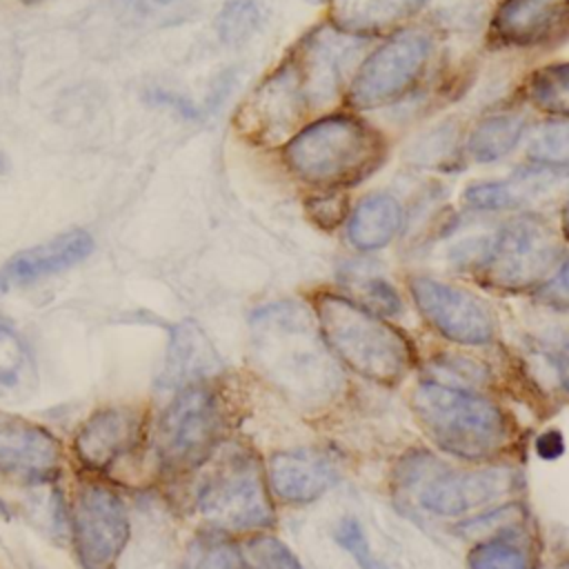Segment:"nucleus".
Listing matches in <instances>:
<instances>
[{
    "label": "nucleus",
    "mask_w": 569,
    "mask_h": 569,
    "mask_svg": "<svg viewBox=\"0 0 569 569\" xmlns=\"http://www.w3.org/2000/svg\"><path fill=\"white\" fill-rule=\"evenodd\" d=\"M249 331L251 362L282 398L305 411L336 400L342 371L316 313L298 302H273L251 316Z\"/></svg>",
    "instance_id": "nucleus-1"
},
{
    "label": "nucleus",
    "mask_w": 569,
    "mask_h": 569,
    "mask_svg": "<svg viewBox=\"0 0 569 569\" xmlns=\"http://www.w3.org/2000/svg\"><path fill=\"white\" fill-rule=\"evenodd\" d=\"M565 238L542 213H513L493 231L451 247L449 260L478 284L500 293H533L565 256Z\"/></svg>",
    "instance_id": "nucleus-2"
},
{
    "label": "nucleus",
    "mask_w": 569,
    "mask_h": 569,
    "mask_svg": "<svg viewBox=\"0 0 569 569\" xmlns=\"http://www.w3.org/2000/svg\"><path fill=\"white\" fill-rule=\"evenodd\" d=\"M387 156L385 133L353 113L316 118L282 151L287 169L316 191H347L371 178Z\"/></svg>",
    "instance_id": "nucleus-3"
},
{
    "label": "nucleus",
    "mask_w": 569,
    "mask_h": 569,
    "mask_svg": "<svg viewBox=\"0 0 569 569\" xmlns=\"http://www.w3.org/2000/svg\"><path fill=\"white\" fill-rule=\"evenodd\" d=\"M411 409L427 438L462 460H487L513 440L509 413L476 389L425 378L413 387Z\"/></svg>",
    "instance_id": "nucleus-4"
},
{
    "label": "nucleus",
    "mask_w": 569,
    "mask_h": 569,
    "mask_svg": "<svg viewBox=\"0 0 569 569\" xmlns=\"http://www.w3.org/2000/svg\"><path fill=\"white\" fill-rule=\"evenodd\" d=\"M313 313L325 342L353 373L393 387L413 369L416 349L411 340L360 302L340 293L320 291L313 298Z\"/></svg>",
    "instance_id": "nucleus-5"
},
{
    "label": "nucleus",
    "mask_w": 569,
    "mask_h": 569,
    "mask_svg": "<svg viewBox=\"0 0 569 569\" xmlns=\"http://www.w3.org/2000/svg\"><path fill=\"white\" fill-rule=\"evenodd\" d=\"M196 511L220 533H258L276 522L271 487L260 458L240 442H224L204 465L193 496Z\"/></svg>",
    "instance_id": "nucleus-6"
},
{
    "label": "nucleus",
    "mask_w": 569,
    "mask_h": 569,
    "mask_svg": "<svg viewBox=\"0 0 569 569\" xmlns=\"http://www.w3.org/2000/svg\"><path fill=\"white\" fill-rule=\"evenodd\" d=\"M440 49V36L429 24L393 31L360 60L345 91L347 107L369 111L407 100L427 87Z\"/></svg>",
    "instance_id": "nucleus-7"
},
{
    "label": "nucleus",
    "mask_w": 569,
    "mask_h": 569,
    "mask_svg": "<svg viewBox=\"0 0 569 569\" xmlns=\"http://www.w3.org/2000/svg\"><path fill=\"white\" fill-rule=\"evenodd\" d=\"M229 407L220 389L209 382L180 387L156 427V458L164 476L182 478L202 469L224 445Z\"/></svg>",
    "instance_id": "nucleus-8"
},
{
    "label": "nucleus",
    "mask_w": 569,
    "mask_h": 569,
    "mask_svg": "<svg viewBox=\"0 0 569 569\" xmlns=\"http://www.w3.org/2000/svg\"><path fill=\"white\" fill-rule=\"evenodd\" d=\"M518 476L511 467H476V469H429L418 458H409L398 469L396 487L409 493L416 505L440 518L471 513L509 496Z\"/></svg>",
    "instance_id": "nucleus-9"
},
{
    "label": "nucleus",
    "mask_w": 569,
    "mask_h": 569,
    "mask_svg": "<svg viewBox=\"0 0 569 569\" xmlns=\"http://www.w3.org/2000/svg\"><path fill=\"white\" fill-rule=\"evenodd\" d=\"M318 109L300 58L289 56L253 89L236 113L238 131L256 144H276L291 138V131Z\"/></svg>",
    "instance_id": "nucleus-10"
},
{
    "label": "nucleus",
    "mask_w": 569,
    "mask_h": 569,
    "mask_svg": "<svg viewBox=\"0 0 569 569\" xmlns=\"http://www.w3.org/2000/svg\"><path fill=\"white\" fill-rule=\"evenodd\" d=\"M131 522L122 496L102 478L78 482L71 505V538L82 569H116Z\"/></svg>",
    "instance_id": "nucleus-11"
},
{
    "label": "nucleus",
    "mask_w": 569,
    "mask_h": 569,
    "mask_svg": "<svg viewBox=\"0 0 569 569\" xmlns=\"http://www.w3.org/2000/svg\"><path fill=\"white\" fill-rule=\"evenodd\" d=\"M411 302L438 336L460 347H485L498 336V316L478 293L453 282L413 273L407 280Z\"/></svg>",
    "instance_id": "nucleus-12"
},
{
    "label": "nucleus",
    "mask_w": 569,
    "mask_h": 569,
    "mask_svg": "<svg viewBox=\"0 0 569 569\" xmlns=\"http://www.w3.org/2000/svg\"><path fill=\"white\" fill-rule=\"evenodd\" d=\"M569 198V169L522 164L507 178L469 182L462 202L476 213H540V207Z\"/></svg>",
    "instance_id": "nucleus-13"
},
{
    "label": "nucleus",
    "mask_w": 569,
    "mask_h": 569,
    "mask_svg": "<svg viewBox=\"0 0 569 569\" xmlns=\"http://www.w3.org/2000/svg\"><path fill=\"white\" fill-rule=\"evenodd\" d=\"M62 462V445L47 427L0 411V478L20 487L53 485Z\"/></svg>",
    "instance_id": "nucleus-14"
},
{
    "label": "nucleus",
    "mask_w": 569,
    "mask_h": 569,
    "mask_svg": "<svg viewBox=\"0 0 569 569\" xmlns=\"http://www.w3.org/2000/svg\"><path fill=\"white\" fill-rule=\"evenodd\" d=\"M569 38V0H500L487 24L491 49H553Z\"/></svg>",
    "instance_id": "nucleus-15"
},
{
    "label": "nucleus",
    "mask_w": 569,
    "mask_h": 569,
    "mask_svg": "<svg viewBox=\"0 0 569 569\" xmlns=\"http://www.w3.org/2000/svg\"><path fill=\"white\" fill-rule=\"evenodd\" d=\"M144 436V413L138 407L118 405L93 411L73 436L80 465L100 476L131 456Z\"/></svg>",
    "instance_id": "nucleus-16"
},
{
    "label": "nucleus",
    "mask_w": 569,
    "mask_h": 569,
    "mask_svg": "<svg viewBox=\"0 0 569 569\" xmlns=\"http://www.w3.org/2000/svg\"><path fill=\"white\" fill-rule=\"evenodd\" d=\"M342 476V460L325 447H298L271 456L267 478L271 493L287 505H309Z\"/></svg>",
    "instance_id": "nucleus-17"
},
{
    "label": "nucleus",
    "mask_w": 569,
    "mask_h": 569,
    "mask_svg": "<svg viewBox=\"0 0 569 569\" xmlns=\"http://www.w3.org/2000/svg\"><path fill=\"white\" fill-rule=\"evenodd\" d=\"M93 251V238L82 229H71L47 242L29 247L0 267V296L33 284L53 273L67 271Z\"/></svg>",
    "instance_id": "nucleus-18"
},
{
    "label": "nucleus",
    "mask_w": 569,
    "mask_h": 569,
    "mask_svg": "<svg viewBox=\"0 0 569 569\" xmlns=\"http://www.w3.org/2000/svg\"><path fill=\"white\" fill-rule=\"evenodd\" d=\"M329 22L365 40L387 38L420 18L429 0H327Z\"/></svg>",
    "instance_id": "nucleus-19"
},
{
    "label": "nucleus",
    "mask_w": 569,
    "mask_h": 569,
    "mask_svg": "<svg viewBox=\"0 0 569 569\" xmlns=\"http://www.w3.org/2000/svg\"><path fill=\"white\" fill-rule=\"evenodd\" d=\"M220 369V358L196 322H180L171 329L167 360L158 378L160 387L180 389L209 380Z\"/></svg>",
    "instance_id": "nucleus-20"
},
{
    "label": "nucleus",
    "mask_w": 569,
    "mask_h": 569,
    "mask_svg": "<svg viewBox=\"0 0 569 569\" xmlns=\"http://www.w3.org/2000/svg\"><path fill=\"white\" fill-rule=\"evenodd\" d=\"M531 124L529 113L516 107L485 113L467 131L462 153L478 164H493L525 142Z\"/></svg>",
    "instance_id": "nucleus-21"
},
{
    "label": "nucleus",
    "mask_w": 569,
    "mask_h": 569,
    "mask_svg": "<svg viewBox=\"0 0 569 569\" xmlns=\"http://www.w3.org/2000/svg\"><path fill=\"white\" fill-rule=\"evenodd\" d=\"M405 227L400 200L387 191L367 193L347 218V238L358 251H378L396 240Z\"/></svg>",
    "instance_id": "nucleus-22"
},
{
    "label": "nucleus",
    "mask_w": 569,
    "mask_h": 569,
    "mask_svg": "<svg viewBox=\"0 0 569 569\" xmlns=\"http://www.w3.org/2000/svg\"><path fill=\"white\" fill-rule=\"evenodd\" d=\"M520 98L536 113L569 120V60L533 67L522 80Z\"/></svg>",
    "instance_id": "nucleus-23"
},
{
    "label": "nucleus",
    "mask_w": 569,
    "mask_h": 569,
    "mask_svg": "<svg viewBox=\"0 0 569 569\" xmlns=\"http://www.w3.org/2000/svg\"><path fill=\"white\" fill-rule=\"evenodd\" d=\"M536 549L520 525L478 540L469 556V569H536Z\"/></svg>",
    "instance_id": "nucleus-24"
},
{
    "label": "nucleus",
    "mask_w": 569,
    "mask_h": 569,
    "mask_svg": "<svg viewBox=\"0 0 569 569\" xmlns=\"http://www.w3.org/2000/svg\"><path fill=\"white\" fill-rule=\"evenodd\" d=\"M36 387V365L24 340L0 322V398H24Z\"/></svg>",
    "instance_id": "nucleus-25"
},
{
    "label": "nucleus",
    "mask_w": 569,
    "mask_h": 569,
    "mask_svg": "<svg viewBox=\"0 0 569 569\" xmlns=\"http://www.w3.org/2000/svg\"><path fill=\"white\" fill-rule=\"evenodd\" d=\"M525 158L531 164L569 169V120L545 118L533 122L525 138Z\"/></svg>",
    "instance_id": "nucleus-26"
},
{
    "label": "nucleus",
    "mask_w": 569,
    "mask_h": 569,
    "mask_svg": "<svg viewBox=\"0 0 569 569\" xmlns=\"http://www.w3.org/2000/svg\"><path fill=\"white\" fill-rule=\"evenodd\" d=\"M189 569H249L240 542H233L227 533L213 531L198 538L189 549Z\"/></svg>",
    "instance_id": "nucleus-27"
},
{
    "label": "nucleus",
    "mask_w": 569,
    "mask_h": 569,
    "mask_svg": "<svg viewBox=\"0 0 569 569\" xmlns=\"http://www.w3.org/2000/svg\"><path fill=\"white\" fill-rule=\"evenodd\" d=\"M260 18L262 11L258 0H229L216 18V31L220 42L229 47L247 42L258 31Z\"/></svg>",
    "instance_id": "nucleus-28"
},
{
    "label": "nucleus",
    "mask_w": 569,
    "mask_h": 569,
    "mask_svg": "<svg viewBox=\"0 0 569 569\" xmlns=\"http://www.w3.org/2000/svg\"><path fill=\"white\" fill-rule=\"evenodd\" d=\"M116 4L133 22L164 27L187 20L198 0H116Z\"/></svg>",
    "instance_id": "nucleus-29"
},
{
    "label": "nucleus",
    "mask_w": 569,
    "mask_h": 569,
    "mask_svg": "<svg viewBox=\"0 0 569 569\" xmlns=\"http://www.w3.org/2000/svg\"><path fill=\"white\" fill-rule=\"evenodd\" d=\"M240 551L249 569H302L296 553L280 538L262 531L244 538Z\"/></svg>",
    "instance_id": "nucleus-30"
},
{
    "label": "nucleus",
    "mask_w": 569,
    "mask_h": 569,
    "mask_svg": "<svg viewBox=\"0 0 569 569\" xmlns=\"http://www.w3.org/2000/svg\"><path fill=\"white\" fill-rule=\"evenodd\" d=\"M356 291H358L356 302H360L362 307H367L369 311L382 318H396L405 309L398 289L382 276H376V273L360 276L356 282Z\"/></svg>",
    "instance_id": "nucleus-31"
},
{
    "label": "nucleus",
    "mask_w": 569,
    "mask_h": 569,
    "mask_svg": "<svg viewBox=\"0 0 569 569\" xmlns=\"http://www.w3.org/2000/svg\"><path fill=\"white\" fill-rule=\"evenodd\" d=\"M522 507L516 505V502H505L496 509H489L485 511L482 516L478 518H469V520H462L458 522L456 531L460 536H469V538H476V540H482V538H489L498 531H505L509 527H516L522 522Z\"/></svg>",
    "instance_id": "nucleus-32"
},
{
    "label": "nucleus",
    "mask_w": 569,
    "mask_h": 569,
    "mask_svg": "<svg viewBox=\"0 0 569 569\" xmlns=\"http://www.w3.org/2000/svg\"><path fill=\"white\" fill-rule=\"evenodd\" d=\"M333 538L360 569H389L371 549V542L356 518H342L333 529Z\"/></svg>",
    "instance_id": "nucleus-33"
},
{
    "label": "nucleus",
    "mask_w": 569,
    "mask_h": 569,
    "mask_svg": "<svg viewBox=\"0 0 569 569\" xmlns=\"http://www.w3.org/2000/svg\"><path fill=\"white\" fill-rule=\"evenodd\" d=\"M309 218L320 229H336L349 218V200L345 191H318L305 200Z\"/></svg>",
    "instance_id": "nucleus-34"
},
{
    "label": "nucleus",
    "mask_w": 569,
    "mask_h": 569,
    "mask_svg": "<svg viewBox=\"0 0 569 569\" xmlns=\"http://www.w3.org/2000/svg\"><path fill=\"white\" fill-rule=\"evenodd\" d=\"M531 296L551 311H569V253L562 256L556 271Z\"/></svg>",
    "instance_id": "nucleus-35"
},
{
    "label": "nucleus",
    "mask_w": 569,
    "mask_h": 569,
    "mask_svg": "<svg viewBox=\"0 0 569 569\" xmlns=\"http://www.w3.org/2000/svg\"><path fill=\"white\" fill-rule=\"evenodd\" d=\"M545 356L556 373V380L569 393V345H551L545 349Z\"/></svg>",
    "instance_id": "nucleus-36"
},
{
    "label": "nucleus",
    "mask_w": 569,
    "mask_h": 569,
    "mask_svg": "<svg viewBox=\"0 0 569 569\" xmlns=\"http://www.w3.org/2000/svg\"><path fill=\"white\" fill-rule=\"evenodd\" d=\"M562 449H565V440H562V436L558 433V429H549V431L540 433L538 440H536V451H538V456H542V458H547V460L558 458V456L562 453Z\"/></svg>",
    "instance_id": "nucleus-37"
},
{
    "label": "nucleus",
    "mask_w": 569,
    "mask_h": 569,
    "mask_svg": "<svg viewBox=\"0 0 569 569\" xmlns=\"http://www.w3.org/2000/svg\"><path fill=\"white\" fill-rule=\"evenodd\" d=\"M565 242H569V198L560 207V224H558Z\"/></svg>",
    "instance_id": "nucleus-38"
},
{
    "label": "nucleus",
    "mask_w": 569,
    "mask_h": 569,
    "mask_svg": "<svg viewBox=\"0 0 569 569\" xmlns=\"http://www.w3.org/2000/svg\"><path fill=\"white\" fill-rule=\"evenodd\" d=\"M20 2H24V4H36V2H40V0H20Z\"/></svg>",
    "instance_id": "nucleus-39"
},
{
    "label": "nucleus",
    "mask_w": 569,
    "mask_h": 569,
    "mask_svg": "<svg viewBox=\"0 0 569 569\" xmlns=\"http://www.w3.org/2000/svg\"><path fill=\"white\" fill-rule=\"evenodd\" d=\"M309 2H313V4H318V2H327V0H309Z\"/></svg>",
    "instance_id": "nucleus-40"
}]
</instances>
